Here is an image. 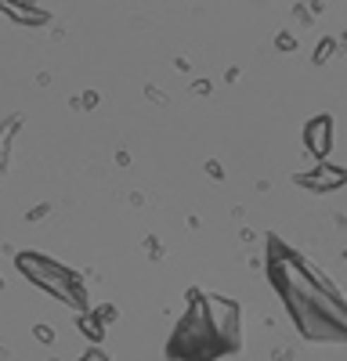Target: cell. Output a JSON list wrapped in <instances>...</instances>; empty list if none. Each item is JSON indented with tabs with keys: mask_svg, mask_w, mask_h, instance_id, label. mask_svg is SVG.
Returning <instances> with one entry per match:
<instances>
[{
	"mask_svg": "<svg viewBox=\"0 0 347 361\" xmlns=\"http://www.w3.org/2000/svg\"><path fill=\"white\" fill-rule=\"evenodd\" d=\"M224 347H236V304L224 300L195 304L178 325V336L170 340V354L185 361H210Z\"/></svg>",
	"mask_w": 347,
	"mask_h": 361,
	"instance_id": "1",
	"label": "cell"
},
{
	"mask_svg": "<svg viewBox=\"0 0 347 361\" xmlns=\"http://www.w3.org/2000/svg\"><path fill=\"white\" fill-rule=\"evenodd\" d=\"M272 271H275V282L282 286L286 300L293 304V314L304 325L308 336H347V314L333 300L318 293V286L311 279L300 275V267L293 260H282V264L275 260Z\"/></svg>",
	"mask_w": 347,
	"mask_h": 361,
	"instance_id": "2",
	"label": "cell"
},
{
	"mask_svg": "<svg viewBox=\"0 0 347 361\" xmlns=\"http://www.w3.org/2000/svg\"><path fill=\"white\" fill-rule=\"evenodd\" d=\"M326 119H318V123H311V145L315 148H326Z\"/></svg>",
	"mask_w": 347,
	"mask_h": 361,
	"instance_id": "3",
	"label": "cell"
}]
</instances>
